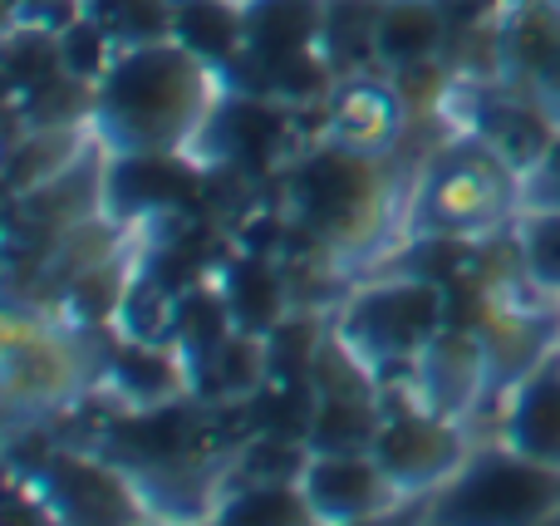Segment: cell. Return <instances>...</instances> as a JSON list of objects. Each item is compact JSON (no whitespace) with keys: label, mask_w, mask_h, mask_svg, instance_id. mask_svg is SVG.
<instances>
[{"label":"cell","mask_w":560,"mask_h":526,"mask_svg":"<svg viewBox=\"0 0 560 526\" xmlns=\"http://www.w3.org/2000/svg\"><path fill=\"white\" fill-rule=\"evenodd\" d=\"M232 79L212 69L183 39H148L118 49L94 84V143L108 157H192L202 153Z\"/></svg>","instance_id":"6da1fadb"},{"label":"cell","mask_w":560,"mask_h":526,"mask_svg":"<svg viewBox=\"0 0 560 526\" xmlns=\"http://www.w3.org/2000/svg\"><path fill=\"white\" fill-rule=\"evenodd\" d=\"M285 222L335 266L378 261L388 246H404L408 173L394 153H364L329 138H310L280 173Z\"/></svg>","instance_id":"7a4b0ae2"},{"label":"cell","mask_w":560,"mask_h":526,"mask_svg":"<svg viewBox=\"0 0 560 526\" xmlns=\"http://www.w3.org/2000/svg\"><path fill=\"white\" fill-rule=\"evenodd\" d=\"M522 207V177L487 143L447 124L443 143L413 167L404 207V246H482L506 236Z\"/></svg>","instance_id":"3957f363"},{"label":"cell","mask_w":560,"mask_h":526,"mask_svg":"<svg viewBox=\"0 0 560 526\" xmlns=\"http://www.w3.org/2000/svg\"><path fill=\"white\" fill-rule=\"evenodd\" d=\"M453 320L447 285L428 271H378L345 291L329 315V340L364 364L384 389L388 374L408 379L413 360L433 344V335Z\"/></svg>","instance_id":"277c9868"},{"label":"cell","mask_w":560,"mask_h":526,"mask_svg":"<svg viewBox=\"0 0 560 526\" xmlns=\"http://www.w3.org/2000/svg\"><path fill=\"white\" fill-rule=\"evenodd\" d=\"M423 522L443 526H532L560 517V472L516 458L502 443H477L447 488L423 502Z\"/></svg>","instance_id":"5b68a950"},{"label":"cell","mask_w":560,"mask_h":526,"mask_svg":"<svg viewBox=\"0 0 560 526\" xmlns=\"http://www.w3.org/2000/svg\"><path fill=\"white\" fill-rule=\"evenodd\" d=\"M15 478L45 507V522L128 526L158 517V498L138 478V468H124L98 453H45L35 472H15Z\"/></svg>","instance_id":"8992f818"},{"label":"cell","mask_w":560,"mask_h":526,"mask_svg":"<svg viewBox=\"0 0 560 526\" xmlns=\"http://www.w3.org/2000/svg\"><path fill=\"white\" fill-rule=\"evenodd\" d=\"M472 448H477V433L467 423L443 419V413L423 409V404H413L404 394L398 404L384 399V419H378L369 453H374L378 468L398 488L404 507H423L438 488H447L463 472Z\"/></svg>","instance_id":"52a82bcc"},{"label":"cell","mask_w":560,"mask_h":526,"mask_svg":"<svg viewBox=\"0 0 560 526\" xmlns=\"http://www.w3.org/2000/svg\"><path fill=\"white\" fill-rule=\"evenodd\" d=\"M89 384L84 354L74 350V335L39 325V315L10 311L5 325V413L15 429L49 419Z\"/></svg>","instance_id":"ba28073f"},{"label":"cell","mask_w":560,"mask_h":526,"mask_svg":"<svg viewBox=\"0 0 560 526\" xmlns=\"http://www.w3.org/2000/svg\"><path fill=\"white\" fill-rule=\"evenodd\" d=\"M404 394L413 404H423V409L472 429L487 413V404H492V374H487L482 330L463 325V320H447L443 330L433 335V344L413 360V370H408V379H404Z\"/></svg>","instance_id":"9c48e42d"},{"label":"cell","mask_w":560,"mask_h":526,"mask_svg":"<svg viewBox=\"0 0 560 526\" xmlns=\"http://www.w3.org/2000/svg\"><path fill=\"white\" fill-rule=\"evenodd\" d=\"M300 488H305L319 526H364L408 512L398 488L388 482V472L378 468V458L369 448L310 453L305 468H300Z\"/></svg>","instance_id":"30bf717a"},{"label":"cell","mask_w":560,"mask_h":526,"mask_svg":"<svg viewBox=\"0 0 560 526\" xmlns=\"http://www.w3.org/2000/svg\"><path fill=\"white\" fill-rule=\"evenodd\" d=\"M413 124L408 104L398 98L394 79L384 74H349L335 84L329 104L319 108V128L315 138L345 148H364V153H394L404 148V133Z\"/></svg>","instance_id":"8fae6325"},{"label":"cell","mask_w":560,"mask_h":526,"mask_svg":"<svg viewBox=\"0 0 560 526\" xmlns=\"http://www.w3.org/2000/svg\"><path fill=\"white\" fill-rule=\"evenodd\" d=\"M246 10V74L261 94L290 65L325 55V0H242Z\"/></svg>","instance_id":"7c38bea8"},{"label":"cell","mask_w":560,"mask_h":526,"mask_svg":"<svg viewBox=\"0 0 560 526\" xmlns=\"http://www.w3.org/2000/svg\"><path fill=\"white\" fill-rule=\"evenodd\" d=\"M516 458H532L560 472V350L512 384L492 404V439Z\"/></svg>","instance_id":"4fadbf2b"},{"label":"cell","mask_w":560,"mask_h":526,"mask_svg":"<svg viewBox=\"0 0 560 526\" xmlns=\"http://www.w3.org/2000/svg\"><path fill=\"white\" fill-rule=\"evenodd\" d=\"M98 153L94 128L89 124H25L10 128L5 148V183L10 197H35L49 183H59L65 173H74L79 163Z\"/></svg>","instance_id":"5bb4252c"},{"label":"cell","mask_w":560,"mask_h":526,"mask_svg":"<svg viewBox=\"0 0 560 526\" xmlns=\"http://www.w3.org/2000/svg\"><path fill=\"white\" fill-rule=\"evenodd\" d=\"M453 49V20L443 0H384V15L374 30V69L404 74V69L447 59Z\"/></svg>","instance_id":"9a60e30c"},{"label":"cell","mask_w":560,"mask_h":526,"mask_svg":"<svg viewBox=\"0 0 560 526\" xmlns=\"http://www.w3.org/2000/svg\"><path fill=\"white\" fill-rule=\"evenodd\" d=\"M207 522L242 526H319L300 478H232L212 488Z\"/></svg>","instance_id":"2e32d148"},{"label":"cell","mask_w":560,"mask_h":526,"mask_svg":"<svg viewBox=\"0 0 560 526\" xmlns=\"http://www.w3.org/2000/svg\"><path fill=\"white\" fill-rule=\"evenodd\" d=\"M217 285L226 295V311L242 330H256V335H276L290 315V285H285V271H280L276 256H232V261L217 271Z\"/></svg>","instance_id":"e0dca14e"},{"label":"cell","mask_w":560,"mask_h":526,"mask_svg":"<svg viewBox=\"0 0 560 526\" xmlns=\"http://www.w3.org/2000/svg\"><path fill=\"white\" fill-rule=\"evenodd\" d=\"M173 39H183L192 55H202L226 79L246 65V10L242 0H177L173 5Z\"/></svg>","instance_id":"ac0fdd59"},{"label":"cell","mask_w":560,"mask_h":526,"mask_svg":"<svg viewBox=\"0 0 560 526\" xmlns=\"http://www.w3.org/2000/svg\"><path fill=\"white\" fill-rule=\"evenodd\" d=\"M506 242H512V261L522 281L560 305V207L522 202L512 226H506Z\"/></svg>","instance_id":"d6986e66"},{"label":"cell","mask_w":560,"mask_h":526,"mask_svg":"<svg viewBox=\"0 0 560 526\" xmlns=\"http://www.w3.org/2000/svg\"><path fill=\"white\" fill-rule=\"evenodd\" d=\"M384 15V0H325V59L339 79L349 74H378L374 69V30Z\"/></svg>","instance_id":"ffe728a7"},{"label":"cell","mask_w":560,"mask_h":526,"mask_svg":"<svg viewBox=\"0 0 560 526\" xmlns=\"http://www.w3.org/2000/svg\"><path fill=\"white\" fill-rule=\"evenodd\" d=\"M173 5L177 0H84V10L114 35L118 49L167 39L173 35Z\"/></svg>","instance_id":"44dd1931"},{"label":"cell","mask_w":560,"mask_h":526,"mask_svg":"<svg viewBox=\"0 0 560 526\" xmlns=\"http://www.w3.org/2000/svg\"><path fill=\"white\" fill-rule=\"evenodd\" d=\"M522 202H556L560 207V143L551 148V157L536 167V177L522 183Z\"/></svg>","instance_id":"7402d4cb"},{"label":"cell","mask_w":560,"mask_h":526,"mask_svg":"<svg viewBox=\"0 0 560 526\" xmlns=\"http://www.w3.org/2000/svg\"><path fill=\"white\" fill-rule=\"evenodd\" d=\"M526 89H532V94L541 98V108L560 124V49H556L551 59H546V69H541V74H536Z\"/></svg>","instance_id":"603a6c76"}]
</instances>
